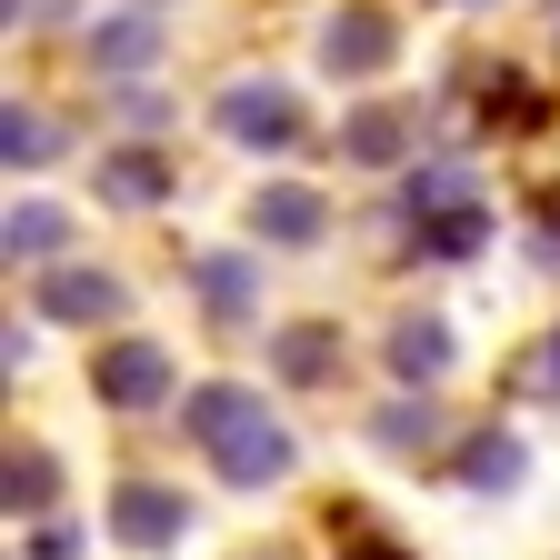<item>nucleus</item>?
I'll list each match as a JSON object with an SVG mask.
<instances>
[{"label":"nucleus","instance_id":"f257e3e1","mask_svg":"<svg viewBox=\"0 0 560 560\" xmlns=\"http://www.w3.org/2000/svg\"><path fill=\"white\" fill-rule=\"evenodd\" d=\"M180 420H190V441L221 460V480H241V490L291 470V431H280V420L260 410V390H241V381H200Z\"/></svg>","mask_w":560,"mask_h":560},{"label":"nucleus","instance_id":"f03ea898","mask_svg":"<svg viewBox=\"0 0 560 560\" xmlns=\"http://www.w3.org/2000/svg\"><path fill=\"white\" fill-rule=\"evenodd\" d=\"M210 120H221V140H241V151H301V101L280 81H231L210 101Z\"/></svg>","mask_w":560,"mask_h":560},{"label":"nucleus","instance_id":"7ed1b4c3","mask_svg":"<svg viewBox=\"0 0 560 560\" xmlns=\"http://www.w3.org/2000/svg\"><path fill=\"white\" fill-rule=\"evenodd\" d=\"M91 381H101V400H110V410H151V400L171 390V350H151V340H120Z\"/></svg>","mask_w":560,"mask_h":560},{"label":"nucleus","instance_id":"20e7f679","mask_svg":"<svg viewBox=\"0 0 560 560\" xmlns=\"http://www.w3.org/2000/svg\"><path fill=\"white\" fill-rule=\"evenodd\" d=\"M180 490H151V480H120V501H110V530L120 540H140V550H161V540H180Z\"/></svg>","mask_w":560,"mask_h":560},{"label":"nucleus","instance_id":"39448f33","mask_svg":"<svg viewBox=\"0 0 560 560\" xmlns=\"http://www.w3.org/2000/svg\"><path fill=\"white\" fill-rule=\"evenodd\" d=\"M390 40H400V31H390L381 11H340V21L320 31V60H330V70H350V81H371V70L390 60Z\"/></svg>","mask_w":560,"mask_h":560},{"label":"nucleus","instance_id":"423d86ee","mask_svg":"<svg viewBox=\"0 0 560 560\" xmlns=\"http://www.w3.org/2000/svg\"><path fill=\"white\" fill-rule=\"evenodd\" d=\"M40 311H50V320H110V311H120V280H110V270H50Z\"/></svg>","mask_w":560,"mask_h":560},{"label":"nucleus","instance_id":"0eeeda50","mask_svg":"<svg viewBox=\"0 0 560 560\" xmlns=\"http://www.w3.org/2000/svg\"><path fill=\"white\" fill-rule=\"evenodd\" d=\"M250 221H260V241H280V250H311V241H320V200H311V190H260Z\"/></svg>","mask_w":560,"mask_h":560},{"label":"nucleus","instance_id":"6e6552de","mask_svg":"<svg viewBox=\"0 0 560 560\" xmlns=\"http://www.w3.org/2000/svg\"><path fill=\"white\" fill-rule=\"evenodd\" d=\"M441 361H451V330H441V320H400V330H390V371H400V381H431Z\"/></svg>","mask_w":560,"mask_h":560},{"label":"nucleus","instance_id":"1a4fd4ad","mask_svg":"<svg viewBox=\"0 0 560 560\" xmlns=\"http://www.w3.org/2000/svg\"><path fill=\"white\" fill-rule=\"evenodd\" d=\"M270 361H280V381H320V371L340 361V330H280Z\"/></svg>","mask_w":560,"mask_h":560},{"label":"nucleus","instance_id":"9d476101","mask_svg":"<svg viewBox=\"0 0 560 560\" xmlns=\"http://www.w3.org/2000/svg\"><path fill=\"white\" fill-rule=\"evenodd\" d=\"M60 241H70V221H60L50 200H21V210H11V260H21V250H31V260H50Z\"/></svg>","mask_w":560,"mask_h":560},{"label":"nucleus","instance_id":"9b49d317","mask_svg":"<svg viewBox=\"0 0 560 560\" xmlns=\"http://www.w3.org/2000/svg\"><path fill=\"white\" fill-rule=\"evenodd\" d=\"M460 480H470V490H511V480H521V441H470Z\"/></svg>","mask_w":560,"mask_h":560},{"label":"nucleus","instance_id":"f8f14e48","mask_svg":"<svg viewBox=\"0 0 560 560\" xmlns=\"http://www.w3.org/2000/svg\"><path fill=\"white\" fill-rule=\"evenodd\" d=\"M50 490H60V470L40 451H11V511H50Z\"/></svg>","mask_w":560,"mask_h":560},{"label":"nucleus","instance_id":"ddd939ff","mask_svg":"<svg viewBox=\"0 0 560 560\" xmlns=\"http://www.w3.org/2000/svg\"><path fill=\"white\" fill-rule=\"evenodd\" d=\"M200 291H210V311H221V320H241V311H250V270H241V260H200Z\"/></svg>","mask_w":560,"mask_h":560},{"label":"nucleus","instance_id":"4468645a","mask_svg":"<svg viewBox=\"0 0 560 560\" xmlns=\"http://www.w3.org/2000/svg\"><path fill=\"white\" fill-rule=\"evenodd\" d=\"M340 140H350V161H390V151H400V110H361Z\"/></svg>","mask_w":560,"mask_h":560},{"label":"nucleus","instance_id":"2eb2a0df","mask_svg":"<svg viewBox=\"0 0 560 560\" xmlns=\"http://www.w3.org/2000/svg\"><path fill=\"white\" fill-rule=\"evenodd\" d=\"M101 190H110V200H161L171 180H161V161H140V151H130V161H110V171H101Z\"/></svg>","mask_w":560,"mask_h":560},{"label":"nucleus","instance_id":"dca6fc26","mask_svg":"<svg viewBox=\"0 0 560 560\" xmlns=\"http://www.w3.org/2000/svg\"><path fill=\"white\" fill-rule=\"evenodd\" d=\"M0 151H11V171H21V161H50V151H60V140H50V120H31V110H11V120H0Z\"/></svg>","mask_w":560,"mask_h":560},{"label":"nucleus","instance_id":"f3484780","mask_svg":"<svg viewBox=\"0 0 560 560\" xmlns=\"http://www.w3.org/2000/svg\"><path fill=\"white\" fill-rule=\"evenodd\" d=\"M101 60L110 70H140V60H151V21H110L101 31Z\"/></svg>","mask_w":560,"mask_h":560},{"label":"nucleus","instance_id":"a211bd4d","mask_svg":"<svg viewBox=\"0 0 560 560\" xmlns=\"http://www.w3.org/2000/svg\"><path fill=\"white\" fill-rule=\"evenodd\" d=\"M70 550H81V530H60V521H50L40 540H31V560H70Z\"/></svg>","mask_w":560,"mask_h":560},{"label":"nucleus","instance_id":"6ab92c4d","mask_svg":"<svg viewBox=\"0 0 560 560\" xmlns=\"http://www.w3.org/2000/svg\"><path fill=\"white\" fill-rule=\"evenodd\" d=\"M340 560H410V550H400V540H350Z\"/></svg>","mask_w":560,"mask_h":560},{"label":"nucleus","instance_id":"aec40b11","mask_svg":"<svg viewBox=\"0 0 560 560\" xmlns=\"http://www.w3.org/2000/svg\"><path fill=\"white\" fill-rule=\"evenodd\" d=\"M540 371H550V390H560V330H550V350H540Z\"/></svg>","mask_w":560,"mask_h":560}]
</instances>
